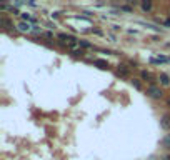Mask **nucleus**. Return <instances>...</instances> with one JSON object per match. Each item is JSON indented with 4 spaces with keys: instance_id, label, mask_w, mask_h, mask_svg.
Returning a JSON list of instances; mask_svg holds the SVG:
<instances>
[{
    "instance_id": "nucleus-8",
    "label": "nucleus",
    "mask_w": 170,
    "mask_h": 160,
    "mask_svg": "<svg viewBox=\"0 0 170 160\" xmlns=\"http://www.w3.org/2000/svg\"><path fill=\"white\" fill-rule=\"evenodd\" d=\"M142 77H144V79H150V73H147V72H142Z\"/></svg>"
},
{
    "instance_id": "nucleus-7",
    "label": "nucleus",
    "mask_w": 170,
    "mask_h": 160,
    "mask_svg": "<svg viewBox=\"0 0 170 160\" xmlns=\"http://www.w3.org/2000/svg\"><path fill=\"white\" fill-rule=\"evenodd\" d=\"M142 7H144V10H150L152 9V4H142Z\"/></svg>"
},
{
    "instance_id": "nucleus-10",
    "label": "nucleus",
    "mask_w": 170,
    "mask_h": 160,
    "mask_svg": "<svg viewBox=\"0 0 170 160\" xmlns=\"http://www.w3.org/2000/svg\"><path fill=\"white\" fill-rule=\"evenodd\" d=\"M163 160H170V157H167V159H163Z\"/></svg>"
},
{
    "instance_id": "nucleus-5",
    "label": "nucleus",
    "mask_w": 170,
    "mask_h": 160,
    "mask_svg": "<svg viewBox=\"0 0 170 160\" xmlns=\"http://www.w3.org/2000/svg\"><path fill=\"white\" fill-rule=\"evenodd\" d=\"M22 17H23V20L25 22H32V23H37V20H35L32 15H29V13H22Z\"/></svg>"
},
{
    "instance_id": "nucleus-4",
    "label": "nucleus",
    "mask_w": 170,
    "mask_h": 160,
    "mask_svg": "<svg viewBox=\"0 0 170 160\" xmlns=\"http://www.w3.org/2000/svg\"><path fill=\"white\" fill-rule=\"evenodd\" d=\"M162 128H165V130L170 128V117L169 115H165V117L162 118Z\"/></svg>"
},
{
    "instance_id": "nucleus-3",
    "label": "nucleus",
    "mask_w": 170,
    "mask_h": 160,
    "mask_svg": "<svg viewBox=\"0 0 170 160\" xmlns=\"http://www.w3.org/2000/svg\"><path fill=\"white\" fill-rule=\"evenodd\" d=\"M150 62L152 63H165V62H170V59H167V57H153V59H150Z\"/></svg>"
},
{
    "instance_id": "nucleus-1",
    "label": "nucleus",
    "mask_w": 170,
    "mask_h": 160,
    "mask_svg": "<svg viewBox=\"0 0 170 160\" xmlns=\"http://www.w3.org/2000/svg\"><path fill=\"white\" fill-rule=\"evenodd\" d=\"M17 29L20 30V32H27V34H29V32H34V25H30L29 22H22V23H18Z\"/></svg>"
},
{
    "instance_id": "nucleus-6",
    "label": "nucleus",
    "mask_w": 170,
    "mask_h": 160,
    "mask_svg": "<svg viewBox=\"0 0 170 160\" xmlns=\"http://www.w3.org/2000/svg\"><path fill=\"white\" fill-rule=\"evenodd\" d=\"M160 80H162V84H163V85H169V84H170L169 77H167L165 73H162V75H160Z\"/></svg>"
},
{
    "instance_id": "nucleus-9",
    "label": "nucleus",
    "mask_w": 170,
    "mask_h": 160,
    "mask_svg": "<svg viewBox=\"0 0 170 160\" xmlns=\"http://www.w3.org/2000/svg\"><path fill=\"white\" fill-rule=\"evenodd\" d=\"M165 25H167V27H170V18H169V20H165Z\"/></svg>"
},
{
    "instance_id": "nucleus-2",
    "label": "nucleus",
    "mask_w": 170,
    "mask_h": 160,
    "mask_svg": "<svg viewBox=\"0 0 170 160\" xmlns=\"http://www.w3.org/2000/svg\"><path fill=\"white\" fill-rule=\"evenodd\" d=\"M149 93H150V97H153V98H160L162 97V90L158 89V87H155V85H152L149 89Z\"/></svg>"
}]
</instances>
